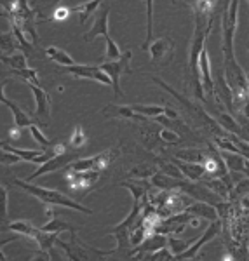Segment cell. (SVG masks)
Returning a JSON list of instances; mask_svg holds the SVG:
<instances>
[{
  "label": "cell",
  "mask_w": 249,
  "mask_h": 261,
  "mask_svg": "<svg viewBox=\"0 0 249 261\" xmlns=\"http://www.w3.org/2000/svg\"><path fill=\"white\" fill-rule=\"evenodd\" d=\"M7 202H9V192L4 185H0V223L7 221Z\"/></svg>",
  "instance_id": "37"
},
{
  "label": "cell",
  "mask_w": 249,
  "mask_h": 261,
  "mask_svg": "<svg viewBox=\"0 0 249 261\" xmlns=\"http://www.w3.org/2000/svg\"><path fill=\"white\" fill-rule=\"evenodd\" d=\"M16 50H21V44L16 39L14 32L9 30L6 33H0V53L4 54H12Z\"/></svg>",
  "instance_id": "24"
},
{
  "label": "cell",
  "mask_w": 249,
  "mask_h": 261,
  "mask_svg": "<svg viewBox=\"0 0 249 261\" xmlns=\"http://www.w3.org/2000/svg\"><path fill=\"white\" fill-rule=\"evenodd\" d=\"M45 56H47L51 61L58 63V65H61V66L77 65V63H75V60L70 56L68 53H66V50H63V49H60V47H53V45L45 49Z\"/></svg>",
  "instance_id": "22"
},
{
  "label": "cell",
  "mask_w": 249,
  "mask_h": 261,
  "mask_svg": "<svg viewBox=\"0 0 249 261\" xmlns=\"http://www.w3.org/2000/svg\"><path fill=\"white\" fill-rule=\"evenodd\" d=\"M172 50H175V42L169 37H160L154 40L148 47L150 60L157 65H167L172 58Z\"/></svg>",
  "instance_id": "11"
},
{
  "label": "cell",
  "mask_w": 249,
  "mask_h": 261,
  "mask_svg": "<svg viewBox=\"0 0 249 261\" xmlns=\"http://www.w3.org/2000/svg\"><path fill=\"white\" fill-rule=\"evenodd\" d=\"M214 99L221 108H225L227 112L234 113L235 107H234V91L227 82L225 75H223V70L218 71V77L214 81Z\"/></svg>",
  "instance_id": "9"
},
{
  "label": "cell",
  "mask_w": 249,
  "mask_h": 261,
  "mask_svg": "<svg viewBox=\"0 0 249 261\" xmlns=\"http://www.w3.org/2000/svg\"><path fill=\"white\" fill-rule=\"evenodd\" d=\"M219 153H221L223 161H225L230 172H242L244 161H246V157L242 153H234V151H223V150H219Z\"/></svg>",
  "instance_id": "23"
},
{
  "label": "cell",
  "mask_w": 249,
  "mask_h": 261,
  "mask_svg": "<svg viewBox=\"0 0 249 261\" xmlns=\"http://www.w3.org/2000/svg\"><path fill=\"white\" fill-rule=\"evenodd\" d=\"M159 138H160V141L167 143V145H176V143L181 141V136L176 133V130H172L171 127L160 129L159 130Z\"/></svg>",
  "instance_id": "35"
},
{
  "label": "cell",
  "mask_w": 249,
  "mask_h": 261,
  "mask_svg": "<svg viewBox=\"0 0 249 261\" xmlns=\"http://www.w3.org/2000/svg\"><path fill=\"white\" fill-rule=\"evenodd\" d=\"M229 4H230V0H223V4H221V12L229 7Z\"/></svg>",
  "instance_id": "48"
},
{
  "label": "cell",
  "mask_w": 249,
  "mask_h": 261,
  "mask_svg": "<svg viewBox=\"0 0 249 261\" xmlns=\"http://www.w3.org/2000/svg\"><path fill=\"white\" fill-rule=\"evenodd\" d=\"M218 124L221 125L223 130H227V133L230 134H235V136H242V127H240L239 120L235 119L234 113L227 112V110H221L218 115Z\"/></svg>",
  "instance_id": "18"
},
{
  "label": "cell",
  "mask_w": 249,
  "mask_h": 261,
  "mask_svg": "<svg viewBox=\"0 0 249 261\" xmlns=\"http://www.w3.org/2000/svg\"><path fill=\"white\" fill-rule=\"evenodd\" d=\"M246 193H249V178L247 176H242L240 179L235 181L230 195L232 197H242V195H246Z\"/></svg>",
  "instance_id": "36"
},
{
  "label": "cell",
  "mask_w": 249,
  "mask_h": 261,
  "mask_svg": "<svg viewBox=\"0 0 249 261\" xmlns=\"http://www.w3.org/2000/svg\"><path fill=\"white\" fill-rule=\"evenodd\" d=\"M155 166H157V171L164 172V174H167V176H171V178H178V179L183 178L180 167L176 166L175 162H167V161H162V159H157V161H155Z\"/></svg>",
  "instance_id": "30"
},
{
  "label": "cell",
  "mask_w": 249,
  "mask_h": 261,
  "mask_svg": "<svg viewBox=\"0 0 249 261\" xmlns=\"http://www.w3.org/2000/svg\"><path fill=\"white\" fill-rule=\"evenodd\" d=\"M6 107L12 112V117H14V125H18V127H21V129H27V127H30V125L33 124L32 117L27 115V112L21 110V108L18 107V103H14V101L9 99L6 103Z\"/></svg>",
  "instance_id": "21"
},
{
  "label": "cell",
  "mask_w": 249,
  "mask_h": 261,
  "mask_svg": "<svg viewBox=\"0 0 249 261\" xmlns=\"http://www.w3.org/2000/svg\"><path fill=\"white\" fill-rule=\"evenodd\" d=\"M108 12H110V6L108 4H101L98 7V11L94 12V21H92V27L84 33V40L86 42H92L98 35L108 37Z\"/></svg>",
  "instance_id": "10"
},
{
  "label": "cell",
  "mask_w": 249,
  "mask_h": 261,
  "mask_svg": "<svg viewBox=\"0 0 249 261\" xmlns=\"http://www.w3.org/2000/svg\"><path fill=\"white\" fill-rule=\"evenodd\" d=\"M145 6H146V39L143 42L141 49L143 50H148L152 40V33H154V0H145Z\"/></svg>",
  "instance_id": "27"
},
{
  "label": "cell",
  "mask_w": 249,
  "mask_h": 261,
  "mask_svg": "<svg viewBox=\"0 0 249 261\" xmlns=\"http://www.w3.org/2000/svg\"><path fill=\"white\" fill-rule=\"evenodd\" d=\"M131 108H133L136 113H140V115L146 117V119H154V117L157 115H162V113H166V107H160V105H143V103H134L131 105Z\"/></svg>",
  "instance_id": "25"
},
{
  "label": "cell",
  "mask_w": 249,
  "mask_h": 261,
  "mask_svg": "<svg viewBox=\"0 0 249 261\" xmlns=\"http://www.w3.org/2000/svg\"><path fill=\"white\" fill-rule=\"evenodd\" d=\"M27 86L30 87L33 98H35V112H33V117L42 124H49V119H51V98L49 94L42 89L40 86H35V84H28Z\"/></svg>",
  "instance_id": "7"
},
{
  "label": "cell",
  "mask_w": 249,
  "mask_h": 261,
  "mask_svg": "<svg viewBox=\"0 0 249 261\" xmlns=\"http://www.w3.org/2000/svg\"><path fill=\"white\" fill-rule=\"evenodd\" d=\"M219 233H221V221H219V220L211 221V225L208 226V228H206L204 233H202L199 239H195V241L190 244L187 251H183L181 254L176 256V259H193L197 256V252H199L202 247H204V244L211 242L213 239H216Z\"/></svg>",
  "instance_id": "5"
},
{
  "label": "cell",
  "mask_w": 249,
  "mask_h": 261,
  "mask_svg": "<svg viewBox=\"0 0 249 261\" xmlns=\"http://www.w3.org/2000/svg\"><path fill=\"white\" fill-rule=\"evenodd\" d=\"M12 73L18 75L19 79H23L24 82L28 84H35V86H40V81H39V75H37V70L35 68H21V70H12Z\"/></svg>",
  "instance_id": "33"
},
{
  "label": "cell",
  "mask_w": 249,
  "mask_h": 261,
  "mask_svg": "<svg viewBox=\"0 0 249 261\" xmlns=\"http://www.w3.org/2000/svg\"><path fill=\"white\" fill-rule=\"evenodd\" d=\"M247 2H249V0H247Z\"/></svg>",
  "instance_id": "51"
},
{
  "label": "cell",
  "mask_w": 249,
  "mask_h": 261,
  "mask_svg": "<svg viewBox=\"0 0 249 261\" xmlns=\"http://www.w3.org/2000/svg\"><path fill=\"white\" fill-rule=\"evenodd\" d=\"M105 117H117V119H128V120H143L146 117L140 115L131 108V105H107L101 110Z\"/></svg>",
  "instance_id": "14"
},
{
  "label": "cell",
  "mask_w": 249,
  "mask_h": 261,
  "mask_svg": "<svg viewBox=\"0 0 249 261\" xmlns=\"http://www.w3.org/2000/svg\"><path fill=\"white\" fill-rule=\"evenodd\" d=\"M21 133H23V129L18 127V125H12V127L9 129V138H7V141H18L21 138Z\"/></svg>",
  "instance_id": "43"
},
{
  "label": "cell",
  "mask_w": 249,
  "mask_h": 261,
  "mask_svg": "<svg viewBox=\"0 0 249 261\" xmlns=\"http://www.w3.org/2000/svg\"><path fill=\"white\" fill-rule=\"evenodd\" d=\"M6 141H7V140H0V148H2V146L6 145Z\"/></svg>",
  "instance_id": "49"
},
{
  "label": "cell",
  "mask_w": 249,
  "mask_h": 261,
  "mask_svg": "<svg viewBox=\"0 0 249 261\" xmlns=\"http://www.w3.org/2000/svg\"><path fill=\"white\" fill-rule=\"evenodd\" d=\"M44 231H51V233H61V231H70V233H75V226H71L68 225V223H65V221H60V220H51L49 223H45L44 226H40Z\"/></svg>",
  "instance_id": "29"
},
{
  "label": "cell",
  "mask_w": 249,
  "mask_h": 261,
  "mask_svg": "<svg viewBox=\"0 0 249 261\" xmlns=\"http://www.w3.org/2000/svg\"><path fill=\"white\" fill-rule=\"evenodd\" d=\"M209 150L204 151V150H193V148H183L180 150L178 153H176V159H180V161H185V162H197V164H202L206 161V157H208Z\"/></svg>",
  "instance_id": "26"
},
{
  "label": "cell",
  "mask_w": 249,
  "mask_h": 261,
  "mask_svg": "<svg viewBox=\"0 0 249 261\" xmlns=\"http://www.w3.org/2000/svg\"><path fill=\"white\" fill-rule=\"evenodd\" d=\"M239 110H240V115H244L246 119H249V99L244 101V105L239 108Z\"/></svg>",
  "instance_id": "46"
},
{
  "label": "cell",
  "mask_w": 249,
  "mask_h": 261,
  "mask_svg": "<svg viewBox=\"0 0 249 261\" xmlns=\"http://www.w3.org/2000/svg\"><path fill=\"white\" fill-rule=\"evenodd\" d=\"M105 42H107V53H105V58H107V61H115L119 60V58L122 56L119 45L115 44V40L112 39V37H105Z\"/></svg>",
  "instance_id": "34"
},
{
  "label": "cell",
  "mask_w": 249,
  "mask_h": 261,
  "mask_svg": "<svg viewBox=\"0 0 249 261\" xmlns=\"http://www.w3.org/2000/svg\"><path fill=\"white\" fill-rule=\"evenodd\" d=\"M172 162H175L176 166L180 167L183 178H187L190 181H201V179L206 178V167L202 166V164L185 162V161H180V159H175Z\"/></svg>",
  "instance_id": "15"
},
{
  "label": "cell",
  "mask_w": 249,
  "mask_h": 261,
  "mask_svg": "<svg viewBox=\"0 0 249 261\" xmlns=\"http://www.w3.org/2000/svg\"><path fill=\"white\" fill-rule=\"evenodd\" d=\"M21 162V157H18L16 153H12V151H7L4 148H0V166H14V164Z\"/></svg>",
  "instance_id": "39"
},
{
  "label": "cell",
  "mask_w": 249,
  "mask_h": 261,
  "mask_svg": "<svg viewBox=\"0 0 249 261\" xmlns=\"http://www.w3.org/2000/svg\"><path fill=\"white\" fill-rule=\"evenodd\" d=\"M61 2V0H54V4H60Z\"/></svg>",
  "instance_id": "50"
},
{
  "label": "cell",
  "mask_w": 249,
  "mask_h": 261,
  "mask_svg": "<svg viewBox=\"0 0 249 261\" xmlns=\"http://www.w3.org/2000/svg\"><path fill=\"white\" fill-rule=\"evenodd\" d=\"M157 172V167L150 166V164H141V166H134L129 171V178H138V179H150L152 176Z\"/></svg>",
  "instance_id": "28"
},
{
  "label": "cell",
  "mask_w": 249,
  "mask_h": 261,
  "mask_svg": "<svg viewBox=\"0 0 249 261\" xmlns=\"http://www.w3.org/2000/svg\"><path fill=\"white\" fill-rule=\"evenodd\" d=\"M63 71L73 75L75 79H87V81L99 82L103 86H112V81L99 66H91V65H71V66H63Z\"/></svg>",
  "instance_id": "6"
},
{
  "label": "cell",
  "mask_w": 249,
  "mask_h": 261,
  "mask_svg": "<svg viewBox=\"0 0 249 261\" xmlns=\"http://www.w3.org/2000/svg\"><path fill=\"white\" fill-rule=\"evenodd\" d=\"M152 81H154L155 84H157V86L162 87V89L166 91V92H169L171 96H175L176 101L183 105V108L190 113V115L193 117V120H195L197 124L206 125V127H208L213 134H216V136H221V134H225V133H227V130H223L221 125L218 124V120H214L213 117L208 115V112H204V108L199 107V105H197L195 101H190V99L185 98V96H181L178 91H175L171 86H167V84L164 82L162 79H159V77H152Z\"/></svg>",
  "instance_id": "2"
},
{
  "label": "cell",
  "mask_w": 249,
  "mask_h": 261,
  "mask_svg": "<svg viewBox=\"0 0 249 261\" xmlns=\"http://www.w3.org/2000/svg\"><path fill=\"white\" fill-rule=\"evenodd\" d=\"M199 73H201V82H202V89L208 96L214 98V79L211 75V61H209V53L208 49H202L201 56H199Z\"/></svg>",
  "instance_id": "13"
},
{
  "label": "cell",
  "mask_w": 249,
  "mask_h": 261,
  "mask_svg": "<svg viewBox=\"0 0 249 261\" xmlns=\"http://www.w3.org/2000/svg\"><path fill=\"white\" fill-rule=\"evenodd\" d=\"M193 242V241H192ZM192 242H187V241H181V239H178L176 235H167V247L171 249V252L175 254V259H176V256L181 254L183 251H187L188 249V246Z\"/></svg>",
  "instance_id": "31"
},
{
  "label": "cell",
  "mask_w": 249,
  "mask_h": 261,
  "mask_svg": "<svg viewBox=\"0 0 249 261\" xmlns=\"http://www.w3.org/2000/svg\"><path fill=\"white\" fill-rule=\"evenodd\" d=\"M148 259H154V261H166V259H175V254L171 252L169 247H162V249L152 252V254L148 256Z\"/></svg>",
  "instance_id": "40"
},
{
  "label": "cell",
  "mask_w": 249,
  "mask_h": 261,
  "mask_svg": "<svg viewBox=\"0 0 249 261\" xmlns=\"http://www.w3.org/2000/svg\"><path fill=\"white\" fill-rule=\"evenodd\" d=\"M240 205H242L244 209H249V193L240 197Z\"/></svg>",
  "instance_id": "47"
},
{
  "label": "cell",
  "mask_w": 249,
  "mask_h": 261,
  "mask_svg": "<svg viewBox=\"0 0 249 261\" xmlns=\"http://www.w3.org/2000/svg\"><path fill=\"white\" fill-rule=\"evenodd\" d=\"M86 140H87V138H86V133H84L82 125H75L73 133H71V136H70L68 145L71 146V148L79 150V148H82V146L86 145Z\"/></svg>",
  "instance_id": "32"
},
{
  "label": "cell",
  "mask_w": 249,
  "mask_h": 261,
  "mask_svg": "<svg viewBox=\"0 0 249 261\" xmlns=\"http://www.w3.org/2000/svg\"><path fill=\"white\" fill-rule=\"evenodd\" d=\"M75 159H79L77 153H68V151H65V153H60V155H54L53 159H49L47 162L40 164V167L37 169L35 172H33L32 176H28L24 181H32L37 179L39 176L42 174H49V172H54V171H60L61 167H68L71 162L75 161Z\"/></svg>",
  "instance_id": "8"
},
{
  "label": "cell",
  "mask_w": 249,
  "mask_h": 261,
  "mask_svg": "<svg viewBox=\"0 0 249 261\" xmlns=\"http://www.w3.org/2000/svg\"><path fill=\"white\" fill-rule=\"evenodd\" d=\"M19 237H23V235L16 233L14 237H9V239H2V241H0V251H2V247L6 246V244H9V242H14V241H18Z\"/></svg>",
  "instance_id": "45"
},
{
  "label": "cell",
  "mask_w": 249,
  "mask_h": 261,
  "mask_svg": "<svg viewBox=\"0 0 249 261\" xmlns=\"http://www.w3.org/2000/svg\"><path fill=\"white\" fill-rule=\"evenodd\" d=\"M185 211H188L190 214H193V216H197V218H206V220H211V221L218 220L216 207L204 200H193L192 204L187 205Z\"/></svg>",
  "instance_id": "16"
},
{
  "label": "cell",
  "mask_w": 249,
  "mask_h": 261,
  "mask_svg": "<svg viewBox=\"0 0 249 261\" xmlns=\"http://www.w3.org/2000/svg\"><path fill=\"white\" fill-rule=\"evenodd\" d=\"M27 60L28 56L23 53V50H16V53L12 54H4L0 53V61L4 63V65L11 66L12 70H21V68H27Z\"/></svg>",
  "instance_id": "20"
},
{
  "label": "cell",
  "mask_w": 249,
  "mask_h": 261,
  "mask_svg": "<svg viewBox=\"0 0 249 261\" xmlns=\"http://www.w3.org/2000/svg\"><path fill=\"white\" fill-rule=\"evenodd\" d=\"M103 4V0H87V2L77 4V6L70 7L71 12H77L79 14V23L80 24H86V21L98 11V7Z\"/></svg>",
  "instance_id": "17"
},
{
  "label": "cell",
  "mask_w": 249,
  "mask_h": 261,
  "mask_svg": "<svg viewBox=\"0 0 249 261\" xmlns=\"http://www.w3.org/2000/svg\"><path fill=\"white\" fill-rule=\"evenodd\" d=\"M2 230H11L14 233H19L23 237H28L32 239L37 231V226L33 225L32 221H27V220H18V221H12V223H7V225H2L0 226V231Z\"/></svg>",
  "instance_id": "19"
},
{
  "label": "cell",
  "mask_w": 249,
  "mask_h": 261,
  "mask_svg": "<svg viewBox=\"0 0 249 261\" xmlns=\"http://www.w3.org/2000/svg\"><path fill=\"white\" fill-rule=\"evenodd\" d=\"M239 9H240V0H230L229 7L221 12V53H223V63L234 61V37L237 30V21H239Z\"/></svg>",
  "instance_id": "3"
},
{
  "label": "cell",
  "mask_w": 249,
  "mask_h": 261,
  "mask_svg": "<svg viewBox=\"0 0 249 261\" xmlns=\"http://www.w3.org/2000/svg\"><path fill=\"white\" fill-rule=\"evenodd\" d=\"M14 185H18L19 188H23L27 193H30L32 197L39 199L40 202L47 205H58V207H68V209H73V211H79V213H84V214H92L94 211L86 205L79 204L77 200L70 199L68 195L65 193L58 192V190H53V188H44V187H37V185L30 183V181H24V179H12Z\"/></svg>",
  "instance_id": "1"
},
{
  "label": "cell",
  "mask_w": 249,
  "mask_h": 261,
  "mask_svg": "<svg viewBox=\"0 0 249 261\" xmlns=\"http://www.w3.org/2000/svg\"><path fill=\"white\" fill-rule=\"evenodd\" d=\"M66 179H68V187L71 190H87L89 187L99 179V171H66Z\"/></svg>",
  "instance_id": "12"
},
{
  "label": "cell",
  "mask_w": 249,
  "mask_h": 261,
  "mask_svg": "<svg viewBox=\"0 0 249 261\" xmlns=\"http://www.w3.org/2000/svg\"><path fill=\"white\" fill-rule=\"evenodd\" d=\"M30 133H32V136H33V140H35L39 145L42 146V148H49L53 143H51L49 140H47V136H45L44 133L40 130V127L37 124H32L30 125Z\"/></svg>",
  "instance_id": "38"
},
{
  "label": "cell",
  "mask_w": 249,
  "mask_h": 261,
  "mask_svg": "<svg viewBox=\"0 0 249 261\" xmlns=\"http://www.w3.org/2000/svg\"><path fill=\"white\" fill-rule=\"evenodd\" d=\"M131 58H133V53L126 50L119 60L105 61L103 65L99 66V68L110 77V81H112V89L115 92L117 98H124V91H122V87H120V77H122V73H131Z\"/></svg>",
  "instance_id": "4"
},
{
  "label": "cell",
  "mask_w": 249,
  "mask_h": 261,
  "mask_svg": "<svg viewBox=\"0 0 249 261\" xmlns=\"http://www.w3.org/2000/svg\"><path fill=\"white\" fill-rule=\"evenodd\" d=\"M70 14H71V9H70V7L61 6V7H58V9L54 11L53 19H54V21H65Z\"/></svg>",
  "instance_id": "41"
},
{
  "label": "cell",
  "mask_w": 249,
  "mask_h": 261,
  "mask_svg": "<svg viewBox=\"0 0 249 261\" xmlns=\"http://www.w3.org/2000/svg\"><path fill=\"white\" fill-rule=\"evenodd\" d=\"M14 6H16V0H0V7H2V14L4 16L12 12Z\"/></svg>",
  "instance_id": "42"
},
{
  "label": "cell",
  "mask_w": 249,
  "mask_h": 261,
  "mask_svg": "<svg viewBox=\"0 0 249 261\" xmlns=\"http://www.w3.org/2000/svg\"><path fill=\"white\" fill-rule=\"evenodd\" d=\"M7 84H9V79H7V81H2V82H0V103H2L4 107H6V103L9 101V99L6 98V94H4V91H6V86H7Z\"/></svg>",
  "instance_id": "44"
}]
</instances>
